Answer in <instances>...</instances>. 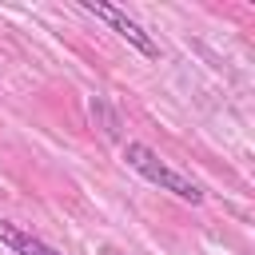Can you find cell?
Here are the masks:
<instances>
[{
	"instance_id": "277c9868",
	"label": "cell",
	"mask_w": 255,
	"mask_h": 255,
	"mask_svg": "<svg viewBox=\"0 0 255 255\" xmlns=\"http://www.w3.org/2000/svg\"><path fill=\"white\" fill-rule=\"evenodd\" d=\"M108 255H120V251H108Z\"/></svg>"
},
{
	"instance_id": "3957f363",
	"label": "cell",
	"mask_w": 255,
	"mask_h": 255,
	"mask_svg": "<svg viewBox=\"0 0 255 255\" xmlns=\"http://www.w3.org/2000/svg\"><path fill=\"white\" fill-rule=\"evenodd\" d=\"M0 243H4L12 255H64V251L48 247L44 239H36V235L20 231V227H16V223H8V219H0Z\"/></svg>"
},
{
	"instance_id": "7a4b0ae2",
	"label": "cell",
	"mask_w": 255,
	"mask_h": 255,
	"mask_svg": "<svg viewBox=\"0 0 255 255\" xmlns=\"http://www.w3.org/2000/svg\"><path fill=\"white\" fill-rule=\"evenodd\" d=\"M84 12H92L96 20H104V24H108V28H112L120 40H128V44H131L139 56H147V60H155V56H159L155 40H151V36H147V32H143V28H139L131 16H124L120 8H112V4H104V0H84Z\"/></svg>"
},
{
	"instance_id": "6da1fadb",
	"label": "cell",
	"mask_w": 255,
	"mask_h": 255,
	"mask_svg": "<svg viewBox=\"0 0 255 255\" xmlns=\"http://www.w3.org/2000/svg\"><path fill=\"white\" fill-rule=\"evenodd\" d=\"M124 159H128V167L131 171H139L147 183H155V187H163V191H171L175 199H183V203H203V187L195 183V179H187V175H179L175 167H167L147 143H124Z\"/></svg>"
}]
</instances>
